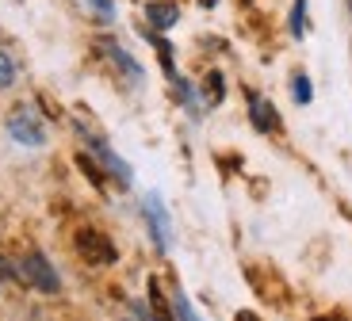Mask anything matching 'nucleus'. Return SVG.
Returning <instances> with one entry per match:
<instances>
[{
    "instance_id": "nucleus-11",
    "label": "nucleus",
    "mask_w": 352,
    "mask_h": 321,
    "mask_svg": "<svg viewBox=\"0 0 352 321\" xmlns=\"http://www.w3.org/2000/svg\"><path fill=\"white\" fill-rule=\"evenodd\" d=\"M291 35H307V0H295V8H291Z\"/></svg>"
},
{
    "instance_id": "nucleus-6",
    "label": "nucleus",
    "mask_w": 352,
    "mask_h": 321,
    "mask_svg": "<svg viewBox=\"0 0 352 321\" xmlns=\"http://www.w3.org/2000/svg\"><path fill=\"white\" fill-rule=\"evenodd\" d=\"M88 146L96 149V153H100V161H104V165L111 168V176H115V180H119V184H123V188H126V184H131V165H126L123 157H115L111 149L104 146V138H88Z\"/></svg>"
},
{
    "instance_id": "nucleus-7",
    "label": "nucleus",
    "mask_w": 352,
    "mask_h": 321,
    "mask_svg": "<svg viewBox=\"0 0 352 321\" xmlns=\"http://www.w3.org/2000/svg\"><path fill=\"white\" fill-rule=\"evenodd\" d=\"M104 50H107V58H111V61H115V65H119V69H123V73H126V77H131V80H134V85H138V80H142V77H146V73H142V65H138V61H134V58H131V54H126V50H123V46H119V43H111V38H104Z\"/></svg>"
},
{
    "instance_id": "nucleus-16",
    "label": "nucleus",
    "mask_w": 352,
    "mask_h": 321,
    "mask_svg": "<svg viewBox=\"0 0 352 321\" xmlns=\"http://www.w3.org/2000/svg\"><path fill=\"white\" fill-rule=\"evenodd\" d=\"M80 168L88 173V180H92V184H104V180H100V173H96V165H92L88 157H80Z\"/></svg>"
},
{
    "instance_id": "nucleus-18",
    "label": "nucleus",
    "mask_w": 352,
    "mask_h": 321,
    "mask_svg": "<svg viewBox=\"0 0 352 321\" xmlns=\"http://www.w3.org/2000/svg\"><path fill=\"white\" fill-rule=\"evenodd\" d=\"M238 321H256V313H249V310H241V313H238Z\"/></svg>"
},
{
    "instance_id": "nucleus-13",
    "label": "nucleus",
    "mask_w": 352,
    "mask_h": 321,
    "mask_svg": "<svg viewBox=\"0 0 352 321\" xmlns=\"http://www.w3.org/2000/svg\"><path fill=\"white\" fill-rule=\"evenodd\" d=\"M85 4L100 16V23H111L115 19V0H85Z\"/></svg>"
},
{
    "instance_id": "nucleus-21",
    "label": "nucleus",
    "mask_w": 352,
    "mask_h": 321,
    "mask_svg": "<svg viewBox=\"0 0 352 321\" xmlns=\"http://www.w3.org/2000/svg\"><path fill=\"white\" fill-rule=\"evenodd\" d=\"M349 8H352V0H349Z\"/></svg>"
},
{
    "instance_id": "nucleus-10",
    "label": "nucleus",
    "mask_w": 352,
    "mask_h": 321,
    "mask_svg": "<svg viewBox=\"0 0 352 321\" xmlns=\"http://www.w3.org/2000/svg\"><path fill=\"white\" fill-rule=\"evenodd\" d=\"M203 92H207V104H222V96H226L222 73H207V80H203Z\"/></svg>"
},
{
    "instance_id": "nucleus-4",
    "label": "nucleus",
    "mask_w": 352,
    "mask_h": 321,
    "mask_svg": "<svg viewBox=\"0 0 352 321\" xmlns=\"http://www.w3.org/2000/svg\"><path fill=\"white\" fill-rule=\"evenodd\" d=\"M142 210H146V222H150L153 245H157L161 252H168V245H173V222H168V214H165V203H161L157 195H146Z\"/></svg>"
},
{
    "instance_id": "nucleus-20",
    "label": "nucleus",
    "mask_w": 352,
    "mask_h": 321,
    "mask_svg": "<svg viewBox=\"0 0 352 321\" xmlns=\"http://www.w3.org/2000/svg\"><path fill=\"white\" fill-rule=\"evenodd\" d=\"M314 321H341V318H314Z\"/></svg>"
},
{
    "instance_id": "nucleus-12",
    "label": "nucleus",
    "mask_w": 352,
    "mask_h": 321,
    "mask_svg": "<svg viewBox=\"0 0 352 321\" xmlns=\"http://www.w3.org/2000/svg\"><path fill=\"white\" fill-rule=\"evenodd\" d=\"M16 85V61H12L8 50H0V88H12Z\"/></svg>"
},
{
    "instance_id": "nucleus-14",
    "label": "nucleus",
    "mask_w": 352,
    "mask_h": 321,
    "mask_svg": "<svg viewBox=\"0 0 352 321\" xmlns=\"http://www.w3.org/2000/svg\"><path fill=\"white\" fill-rule=\"evenodd\" d=\"M176 318H180V321H199V313L192 310L188 295H176Z\"/></svg>"
},
{
    "instance_id": "nucleus-3",
    "label": "nucleus",
    "mask_w": 352,
    "mask_h": 321,
    "mask_svg": "<svg viewBox=\"0 0 352 321\" xmlns=\"http://www.w3.org/2000/svg\"><path fill=\"white\" fill-rule=\"evenodd\" d=\"M19 276H23L31 287H38L43 295H54V291L62 287V279H58V272H54V264L46 261L43 252H31V256L19 264Z\"/></svg>"
},
{
    "instance_id": "nucleus-5",
    "label": "nucleus",
    "mask_w": 352,
    "mask_h": 321,
    "mask_svg": "<svg viewBox=\"0 0 352 321\" xmlns=\"http://www.w3.org/2000/svg\"><path fill=\"white\" fill-rule=\"evenodd\" d=\"M249 119H253V126H256V131H264V134L280 126V115H276L272 104H268V100H261L256 92H249Z\"/></svg>"
},
{
    "instance_id": "nucleus-1",
    "label": "nucleus",
    "mask_w": 352,
    "mask_h": 321,
    "mask_svg": "<svg viewBox=\"0 0 352 321\" xmlns=\"http://www.w3.org/2000/svg\"><path fill=\"white\" fill-rule=\"evenodd\" d=\"M8 134L19 142V146H27V149L46 146V126H43V119H38L31 107H16V111L8 115Z\"/></svg>"
},
{
    "instance_id": "nucleus-2",
    "label": "nucleus",
    "mask_w": 352,
    "mask_h": 321,
    "mask_svg": "<svg viewBox=\"0 0 352 321\" xmlns=\"http://www.w3.org/2000/svg\"><path fill=\"white\" fill-rule=\"evenodd\" d=\"M77 252H80V261L92 264V268H107V264H115V245L107 241L100 230H80L77 234Z\"/></svg>"
},
{
    "instance_id": "nucleus-15",
    "label": "nucleus",
    "mask_w": 352,
    "mask_h": 321,
    "mask_svg": "<svg viewBox=\"0 0 352 321\" xmlns=\"http://www.w3.org/2000/svg\"><path fill=\"white\" fill-rule=\"evenodd\" d=\"M291 88H295V100H299V104H310V96H314V92H310V80L302 77V73L295 77V85H291Z\"/></svg>"
},
{
    "instance_id": "nucleus-8",
    "label": "nucleus",
    "mask_w": 352,
    "mask_h": 321,
    "mask_svg": "<svg viewBox=\"0 0 352 321\" xmlns=\"http://www.w3.org/2000/svg\"><path fill=\"white\" fill-rule=\"evenodd\" d=\"M146 16H150V23L157 27V31H168V27L180 19V12H176V4H161V0H153L150 8H146Z\"/></svg>"
},
{
    "instance_id": "nucleus-9",
    "label": "nucleus",
    "mask_w": 352,
    "mask_h": 321,
    "mask_svg": "<svg viewBox=\"0 0 352 321\" xmlns=\"http://www.w3.org/2000/svg\"><path fill=\"white\" fill-rule=\"evenodd\" d=\"M150 306H153V318H157V321H173V310H168L165 295H161L157 279H150Z\"/></svg>"
},
{
    "instance_id": "nucleus-19",
    "label": "nucleus",
    "mask_w": 352,
    "mask_h": 321,
    "mask_svg": "<svg viewBox=\"0 0 352 321\" xmlns=\"http://www.w3.org/2000/svg\"><path fill=\"white\" fill-rule=\"evenodd\" d=\"M199 4H203V8H214V0H199Z\"/></svg>"
},
{
    "instance_id": "nucleus-17",
    "label": "nucleus",
    "mask_w": 352,
    "mask_h": 321,
    "mask_svg": "<svg viewBox=\"0 0 352 321\" xmlns=\"http://www.w3.org/2000/svg\"><path fill=\"white\" fill-rule=\"evenodd\" d=\"M12 276H16V268H12V264L4 261V256H0V279H12Z\"/></svg>"
}]
</instances>
